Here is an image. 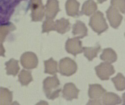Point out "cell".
Wrapping results in <instances>:
<instances>
[{"instance_id":"1","label":"cell","mask_w":125,"mask_h":105,"mask_svg":"<svg viewBox=\"0 0 125 105\" xmlns=\"http://www.w3.org/2000/svg\"><path fill=\"white\" fill-rule=\"evenodd\" d=\"M25 0H0V26L9 25L16 8Z\"/></svg>"},{"instance_id":"2","label":"cell","mask_w":125,"mask_h":105,"mask_svg":"<svg viewBox=\"0 0 125 105\" xmlns=\"http://www.w3.org/2000/svg\"><path fill=\"white\" fill-rule=\"evenodd\" d=\"M43 88L47 97L54 100L59 96L61 89L59 88L60 83L57 75L47 77L43 82Z\"/></svg>"},{"instance_id":"3","label":"cell","mask_w":125,"mask_h":105,"mask_svg":"<svg viewBox=\"0 0 125 105\" xmlns=\"http://www.w3.org/2000/svg\"><path fill=\"white\" fill-rule=\"evenodd\" d=\"M89 25L98 35H100L102 33L106 31L108 28L104 16V14L100 11L95 12L91 17Z\"/></svg>"},{"instance_id":"4","label":"cell","mask_w":125,"mask_h":105,"mask_svg":"<svg viewBox=\"0 0 125 105\" xmlns=\"http://www.w3.org/2000/svg\"><path fill=\"white\" fill-rule=\"evenodd\" d=\"M77 70L76 62L68 57L62 59L59 63V72L63 76H70L74 74Z\"/></svg>"},{"instance_id":"5","label":"cell","mask_w":125,"mask_h":105,"mask_svg":"<svg viewBox=\"0 0 125 105\" xmlns=\"http://www.w3.org/2000/svg\"><path fill=\"white\" fill-rule=\"evenodd\" d=\"M97 76L102 80H107L115 71L113 66L110 63H101L95 67Z\"/></svg>"},{"instance_id":"6","label":"cell","mask_w":125,"mask_h":105,"mask_svg":"<svg viewBox=\"0 0 125 105\" xmlns=\"http://www.w3.org/2000/svg\"><path fill=\"white\" fill-rule=\"evenodd\" d=\"M106 14L111 26L117 28L120 25L123 18L119 11L111 5L106 10Z\"/></svg>"},{"instance_id":"7","label":"cell","mask_w":125,"mask_h":105,"mask_svg":"<svg viewBox=\"0 0 125 105\" xmlns=\"http://www.w3.org/2000/svg\"><path fill=\"white\" fill-rule=\"evenodd\" d=\"M65 49L68 53L76 56L78 54L83 52L82 42L77 37L69 38L65 43Z\"/></svg>"},{"instance_id":"8","label":"cell","mask_w":125,"mask_h":105,"mask_svg":"<svg viewBox=\"0 0 125 105\" xmlns=\"http://www.w3.org/2000/svg\"><path fill=\"white\" fill-rule=\"evenodd\" d=\"M30 5L32 10V20L41 21L44 15V7L42 0H30Z\"/></svg>"},{"instance_id":"9","label":"cell","mask_w":125,"mask_h":105,"mask_svg":"<svg viewBox=\"0 0 125 105\" xmlns=\"http://www.w3.org/2000/svg\"><path fill=\"white\" fill-rule=\"evenodd\" d=\"M80 90L72 83H66L64 85L62 91L63 98L68 101H72L74 99H77Z\"/></svg>"},{"instance_id":"10","label":"cell","mask_w":125,"mask_h":105,"mask_svg":"<svg viewBox=\"0 0 125 105\" xmlns=\"http://www.w3.org/2000/svg\"><path fill=\"white\" fill-rule=\"evenodd\" d=\"M106 92V90L99 84H95L89 85L88 93L89 98L92 100H100Z\"/></svg>"},{"instance_id":"11","label":"cell","mask_w":125,"mask_h":105,"mask_svg":"<svg viewBox=\"0 0 125 105\" xmlns=\"http://www.w3.org/2000/svg\"><path fill=\"white\" fill-rule=\"evenodd\" d=\"M21 62L24 67L26 68H33L36 67L38 60L34 53L27 52L23 54L21 56Z\"/></svg>"},{"instance_id":"12","label":"cell","mask_w":125,"mask_h":105,"mask_svg":"<svg viewBox=\"0 0 125 105\" xmlns=\"http://www.w3.org/2000/svg\"><path fill=\"white\" fill-rule=\"evenodd\" d=\"M80 5V3L77 0H67L65 3L67 15L73 17L80 16L81 15L79 11Z\"/></svg>"},{"instance_id":"13","label":"cell","mask_w":125,"mask_h":105,"mask_svg":"<svg viewBox=\"0 0 125 105\" xmlns=\"http://www.w3.org/2000/svg\"><path fill=\"white\" fill-rule=\"evenodd\" d=\"M72 34L78 38H83L87 35V28L83 22L77 21L73 26Z\"/></svg>"},{"instance_id":"14","label":"cell","mask_w":125,"mask_h":105,"mask_svg":"<svg viewBox=\"0 0 125 105\" xmlns=\"http://www.w3.org/2000/svg\"><path fill=\"white\" fill-rule=\"evenodd\" d=\"M46 17L54 18L57 13L60 11L58 0H47L46 4Z\"/></svg>"},{"instance_id":"15","label":"cell","mask_w":125,"mask_h":105,"mask_svg":"<svg viewBox=\"0 0 125 105\" xmlns=\"http://www.w3.org/2000/svg\"><path fill=\"white\" fill-rule=\"evenodd\" d=\"M103 103L106 105H118L121 103L122 100L116 94L113 92H105L103 96Z\"/></svg>"},{"instance_id":"16","label":"cell","mask_w":125,"mask_h":105,"mask_svg":"<svg viewBox=\"0 0 125 105\" xmlns=\"http://www.w3.org/2000/svg\"><path fill=\"white\" fill-rule=\"evenodd\" d=\"M97 9V5L93 0H87L83 4L81 15L90 16L95 12Z\"/></svg>"},{"instance_id":"17","label":"cell","mask_w":125,"mask_h":105,"mask_svg":"<svg viewBox=\"0 0 125 105\" xmlns=\"http://www.w3.org/2000/svg\"><path fill=\"white\" fill-rule=\"evenodd\" d=\"M101 60L108 63H113L116 61L117 56L115 51L111 48H105L100 55Z\"/></svg>"},{"instance_id":"18","label":"cell","mask_w":125,"mask_h":105,"mask_svg":"<svg viewBox=\"0 0 125 105\" xmlns=\"http://www.w3.org/2000/svg\"><path fill=\"white\" fill-rule=\"evenodd\" d=\"M70 29V23L68 19L64 18L57 20L55 23V30L59 33L63 34Z\"/></svg>"},{"instance_id":"19","label":"cell","mask_w":125,"mask_h":105,"mask_svg":"<svg viewBox=\"0 0 125 105\" xmlns=\"http://www.w3.org/2000/svg\"><path fill=\"white\" fill-rule=\"evenodd\" d=\"M101 50V47L99 44L97 43L94 47H84L83 52L84 56L88 60L92 61L94 58L97 56V54Z\"/></svg>"},{"instance_id":"20","label":"cell","mask_w":125,"mask_h":105,"mask_svg":"<svg viewBox=\"0 0 125 105\" xmlns=\"http://www.w3.org/2000/svg\"><path fill=\"white\" fill-rule=\"evenodd\" d=\"M111 81L114 83L117 90L123 91L125 90V77L122 74L118 73L115 77L111 78Z\"/></svg>"},{"instance_id":"21","label":"cell","mask_w":125,"mask_h":105,"mask_svg":"<svg viewBox=\"0 0 125 105\" xmlns=\"http://www.w3.org/2000/svg\"><path fill=\"white\" fill-rule=\"evenodd\" d=\"M45 66V72L51 74H55L58 72L57 62L52 58L44 62Z\"/></svg>"},{"instance_id":"22","label":"cell","mask_w":125,"mask_h":105,"mask_svg":"<svg viewBox=\"0 0 125 105\" xmlns=\"http://www.w3.org/2000/svg\"><path fill=\"white\" fill-rule=\"evenodd\" d=\"M32 77L29 72L22 70L19 75V80L22 84L26 85L32 81Z\"/></svg>"},{"instance_id":"23","label":"cell","mask_w":125,"mask_h":105,"mask_svg":"<svg viewBox=\"0 0 125 105\" xmlns=\"http://www.w3.org/2000/svg\"><path fill=\"white\" fill-rule=\"evenodd\" d=\"M110 3L111 6L124 14L125 10V0H111Z\"/></svg>"},{"instance_id":"24","label":"cell","mask_w":125,"mask_h":105,"mask_svg":"<svg viewBox=\"0 0 125 105\" xmlns=\"http://www.w3.org/2000/svg\"><path fill=\"white\" fill-rule=\"evenodd\" d=\"M54 30H55V23L52 20L48 19L44 21L42 25V32Z\"/></svg>"},{"instance_id":"25","label":"cell","mask_w":125,"mask_h":105,"mask_svg":"<svg viewBox=\"0 0 125 105\" xmlns=\"http://www.w3.org/2000/svg\"><path fill=\"white\" fill-rule=\"evenodd\" d=\"M87 104V105H89V104L100 105V104H101V103H100V100H92L89 101V102Z\"/></svg>"},{"instance_id":"26","label":"cell","mask_w":125,"mask_h":105,"mask_svg":"<svg viewBox=\"0 0 125 105\" xmlns=\"http://www.w3.org/2000/svg\"><path fill=\"white\" fill-rule=\"evenodd\" d=\"M97 0V2L99 3H102L103 2H104V1H106V0Z\"/></svg>"}]
</instances>
